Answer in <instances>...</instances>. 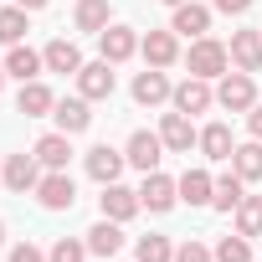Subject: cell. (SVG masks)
<instances>
[{
    "label": "cell",
    "mask_w": 262,
    "mask_h": 262,
    "mask_svg": "<svg viewBox=\"0 0 262 262\" xmlns=\"http://www.w3.org/2000/svg\"><path fill=\"white\" fill-rule=\"evenodd\" d=\"M185 62H190V77L216 82V77L231 67V52H226L216 36H195V41H190V52H185Z\"/></svg>",
    "instance_id": "obj_1"
},
{
    "label": "cell",
    "mask_w": 262,
    "mask_h": 262,
    "mask_svg": "<svg viewBox=\"0 0 262 262\" xmlns=\"http://www.w3.org/2000/svg\"><path fill=\"white\" fill-rule=\"evenodd\" d=\"M216 103H221L226 113H252V103H257V82H252V72H221V82H216Z\"/></svg>",
    "instance_id": "obj_2"
},
{
    "label": "cell",
    "mask_w": 262,
    "mask_h": 262,
    "mask_svg": "<svg viewBox=\"0 0 262 262\" xmlns=\"http://www.w3.org/2000/svg\"><path fill=\"white\" fill-rule=\"evenodd\" d=\"M175 201H180V180H170L165 170H149L144 185H139V206L155 211V216H165V211H175Z\"/></svg>",
    "instance_id": "obj_3"
},
{
    "label": "cell",
    "mask_w": 262,
    "mask_h": 262,
    "mask_svg": "<svg viewBox=\"0 0 262 262\" xmlns=\"http://www.w3.org/2000/svg\"><path fill=\"white\" fill-rule=\"evenodd\" d=\"M0 185H6L11 195H26L41 185V160L36 155H11L6 165H0Z\"/></svg>",
    "instance_id": "obj_4"
},
{
    "label": "cell",
    "mask_w": 262,
    "mask_h": 262,
    "mask_svg": "<svg viewBox=\"0 0 262 262\" xmlns=\"http://www.w3.org/2000/svg\"><path fill=\"white\" fill-rule=\"evenodd\" d=\"M170 103L180 108V113H211L216 108V88L206 82V77H185V82H175V93H170Z\"/></svg>",
    "instance_id": "obj_5"
},
{
    "label": "cell",
    "mask_w": 262,
    "mask_h": 262,
    "mask_svg": "<svg viewBox=\"0 0 262 262\" xmlns=\"http://www.w3.org/2000/svg\"><path fill=\"white\" fill-rule=\"evenodd\" d=\"M36 201H41L47 211H72V206H77V185H72V175H67V170H47L41 185H36Z\"/></svg>",
    "instance_id": "obj_6"
},
{
    "label": "cell",
    "mask_w": 262,
    "mask_h": 262,
    "mask_svg": "<svg viewBox=\"0 0 262 262\" xmlns=\"http://www.w3.org/2000/svg\"><path fill=\"white\" fill-rule=\"evenodd\" d=\"M123 155H128V165L134 170H160V160H165V139L160 134H149V128H134L128 134V144H123Z\"/></svg>",
    "instance_id": "obj_7"
},
{
    "label": "cell",
    "mask_w": 262,
    "mask_h": 262,
    "mask_svg": "<svg viewBox=\"0 0 262 262\" xmlns=\"http://www.w3.org/2000/svg\"><path fill=\"white\" fill-rule=\"evenodd\" d=\"M160 139H165V149H170V155H190V149H195V139H201V128L190 123V113H180V108H175V113H165V118H160Z\"/></svg>",
    "instance_id": "obj_8"
},
{
    "label": "cell",
    "mask_w": 262,
    "mask_h": 262,
    "mask_svg": "<svg viewBox=\"0 0 262 262\" xmlns=\"http://www.w3.org/2000/svg\"><path fill=\"white\" fill-rule=\"evenodd\" d=\"M98 206H103V216H108V221H118V226H123V221H134V216L144 211V206H139V190H128V185H118V180H113V185H103Z\"/></svg>",
    "instance_id": "obj_9"
},
{
    "label": "cell",
    "mask_w": 262,
    "mask_h": 262,
    "mask_svg": "<svg viewBox=\"0 0 262 262\" xmlns=\"http://www.w3.org/2000/svg\"><path fill=\"white\" fill-rule=\"evenodd\" d=\"M77 93L88 98V103H103V98H113V62H82V72H77Z\"/></svg>",
    "instance_id": "obj_10"
},
{
    "label": "cell",
    "mask_w": 262,
    "mask_h": 262,
    "mask_svg": "<svg viewBox=\"0 0 262 262\" xmlns=\"http://www.w3.org/2000/svg\"><path fill=\"white\" fill-rule=\"evenodd\" d=\"M139 57H144V67H175V57H180L175 31H144L139 36Z\"/></svg>",
    "instance_id": "obj_11"
},
{
    "label": "cell",
    "mask_w": 262,
    "mask_h": 262,
    "mask_svg": "<svg viewBox=\"0 0 262 262\" xmlns=\"http://www.w3.org/2000/svg\"><path fill=\"white\" fill-rule=\"evenodd\" d=\"M170 77H165V67H144L139 77H134V103L139 108H160V103H170Z\"/></svg>",
    "instance_id": "obj_12"
},
{
    "label": "cell",
    "mask_w": 262,
    "mask_h": 262,
    "mask_svg": "<svg viewBox=\"0 0 262 262\" xmlns=\"http://www.w3.org/2000/svg\"><path fill=\"white\" fill-rule=\"evenodd\" d=\"M170 31L175 36H206L211 31V6H201V0H185V6H175V16H170Z\"/></svg>",
    "instance_id": "obj_13"
},
{
    "label": "cell",
    "mask_w": 262,
    "mask_h": 262,
    "mask_svg": "<svg viewBox=\"0 0 262 262\" xmlns=\"http://www.w3.org/2000/svg\"><path fill=\"white\" fill-rule=\"evenodd\" d=\"M98 52H103V62H128V57H134L139 52V36H134V26H108L103 36H98Z\"/></svg>",
    "instance_id": "obj_14"
},
{
    "label": "cell",
    "mask_w": 262,
    "mask_h": 262,
    "mask_svg": "<svg viewBox=\"0 0 262 262\" xmlns=\"http://www.w3.org/2000/svg\"><path fill=\"white\" fill-rule=\"evenodd\" d=\"M52 118H57V128H62V134H82V128L93 123V103H88L82 93H77V98H57Z\"/></svg>",
    "instance_id": "obj_15"
},
{
    "label": "cell",
    "mask_w": 262,
    "mask_h": 262,
    "mask_svg": "<svg viewBox=\"0 0 262 262\" xmlns=\"http://www.w3.org/2000/svg\"><path fill=\"white\" fill-rule=\"evenodd\" d=\"M41 62H47V72H62V77H67V72H72V77L82 72V52H77V41H67V36L47 41V47H41Z\"/></svg>",
    "instance_id": "obj_16"
},
{
    "label": "cell",
    "mask_w": 262,
    "mask_h": 262,
    "mask_svg": "<svg viewBox=\"0 0 262 262\" xmlns=\"http://www.w3.org/2000/svg\"><path fill=\"white\" fill-rule=\"evenodd\" d=\"M123 165H128V155H123V149H108V144L88 149V175H93L98 185H113V180L123 175Z\"/></svg>",
    "instance_id": "obj_17"
},
{
    "label": "cell",
    "mask_w": 262,
    "mask_h": 262,
    "mask_svg": "<svg viewBox=\"0 0 262 262\" xmlns=\"http://www.w3.org/2000/svg\"><path fill=\"white\" fill-rule=\"evenodd\" d=\"M231 62L236 72H262V31H231Z\"/></svg>",
    "instance_id": "obj_18"
},
{
    "label": "cell",
    "mask_w": 262,
    "mask_h": 262,
    "mask_svg": "<svg viewBox=\"0 0 262 262\" xmlns=\"http://www.w3.org/2000/svg\"><path fill=\"white\" fill-rule=\"evenodd\" d=\"M36 160H41V170H67V160H72V134H41L36 139V149H31Z\"/></svg>",
    "instance_id": "obj_19"
},
{
    "label": "cell",
    "mask_w": 262,
    "mask_h": 262,
    "mask_svg": "<svg viewBox=\"0 0 262 262\" xmlns=\"http://www.w3.org/2000/svg\"><path fill=\"white\" fill-rule=\"evenodd\" d=\"M6 72H11L16 82H36V77L47 72V62H41V52H31L26 41H16V47L6 52Z\"/></svg>",
    "instance_id": "obj_20"
},
{
    "label": "cell",
    "mask_w": 262,
    "mask_h": 262,
    "mask_svg": "<svg viewBox=\"0 0 262 262\" xmlns=\"http://www.w3.org/2000/svg\"><path fill=\"white\" fill-rule=\"evenodd\" d=\"M72 26L88 31V36H103L113 26V11H108V0H77V11H72Z\"/></svg>",
    "instance_id": "obj_21"
},
{
    "label": "cell",
    "mask_w": 262,
    "mask_h": 262,
    "mask_svg": "<svg viewBox=\"0 0 262 262\" xmlns=\"http://www.w3.org/2000/svg\"><path fill=\"white\" fill-rule=\"evenodd\" d=\"M16 108L26 113V118H47L52 108H57V93L36 77V82H21V98H16Z\"/></svg>",
    "instance_id": "obj_22"
},
{
    "label": "cell",
    "mask_w": 262,
    "mask_h": 262,
    "mask_svg": "<svg viewBox=\"0 0 262 262\" xmlns=\"http://www.w3.org/2000/svg\"><path fill=\"white\" fill-rule=\"evenodd\" d=\"M195 149H201L206 160H231L236 139H231V128H226V123H206V128H201V139H195Z\"/></svg>",
    "instance_id": "obj_23"
},
{
    "label": "cell",
    "mask_w": 262,
    "mask_h": 262,
    "mask_svg": "<svg viewBox=\"0 0 262 262\" xmlns=\"http://www.w3.org/2000/svg\"><path fill=\"white\" fill-rule=\"evenodd\" d=\"M88 252H93V257H118V252H123V231H118V221L103 216V221L88 231Z\"/></svg>",
    "instance_id": "obj_24"
},
{
    "label": "cell",
    "mask_w": 262,
    "mask_h": 262,
    "mask_svg": "<svg viewBox=\"0 0 262 262\" xmlns=\"http://www.w3.org/2000/svg\"><path fill=\"white\" fill-rule=\"evenodd\" d=\"M211 195H216V180L206 170H185L180 175V201L185 206H211Z\"/></svg>",
    "instance_id": "obj_25"
},
{
    "label": "cell",
    "mask_w": 262,
    "mask_h": 262,
    "mask_svg": "<svg viewBox=\"0 0 262 262\" xmlns=\"http://www.w3.org/2000/svg\"><path fill=\"white\" fill-rule=\"evenodd\" d=\"M242 195H247V180H242V175H236V170H226V175H221V180H216V195H211V206H216V211H226V216H231V211H236V206H242Z\"/></svg>",
    "instance_id": "obj_26"
},
{
    "label": "cell",
    "mask_w": 262,
    "mask_h": 262,
    "mask_svg": "<svg viewBox=\"0 0 262 262\" xmlns=\"http://www.w3.org/2000/svg\"><path fill=\"white\" fill-rule=\"evenodd\" d=\"M231 170L252 185V180H262V139H252V144H236L231 149Z\"/></svg>",
    "instance_id": "obj_27"
},
{
    "label": "cell",
    "mask_w": 262,
    "mask_h": 262,
    "mask_svg": "<svg viewBox=\"0 0 262 262\" xmlns=\"http://www.w3.org/2000/svg\"><path fill=\"white\" fill-rule=\"evenodd\" d=\"M26 16L31 11H21V6H6V11H0V47H16V41H26Z\"/></svg>",
    "instance_id": "obj_28"
},
{
    "label": "cell",
    "mask_w": 262,
    "mask_h": 262,
    "mask_svg": "<svg viewBox=\"0 0 262 262\" xmlns=\"http://www.w3.org/2000/svg\"><path fill=\"white\" fill-rule=\"evenodd\" d=\"M134 257H139V262H175V247H170V236L149 231V236L134 242Z\"/></svg>",
    "instance_id": "obj_29"
},
{
    "label": "cell",
    "mask_w": 262,
    "mask_h": 262,
    "mask_svg": "<svg viewBox=\"0 0 262 262\" xmlns=\"http://www.w3.org/2000/svg\"><path fill=\"white\" fill-rule=\"evenodd\" d=\"M242 236H262V195H242V206L231 211Z\"/></svg>",
    "instance_id": "obj_30"
},
{
    "label": "cell",
    "mask_w": 262,
    "mask_h": 262,
    "mask_svg": "<svg viewBox=\"0 0 262 262\" xmlns=\"http://www.w3.org/2000/svg\"><path fill=\"white\" fill-rule=\"evenodd\" d=\"M211 252H216V262H252V236H242V231L236 236H221Z\"/></svg>",
    "instance_id": "obj_31"
},
{
    "label": "cell",
    "mask_w": 262,
    "mask_h": 262,
    "mask_svg": "<svg viewBox=\"0 0 262 262\" xmlns=\"http://www.w3.org/2000/svg\"><path fill=\"white\" fill-rule=\"evenodd\" d=\"M47 262H88V242H77V236H57L52 252H47Z\"/></svg>",
    "instance_id": "obj_32"
},
{
    "label": "cell",
    "mask_w": 262,
    "mask_h": 262,
    "mask_svg": "<svg viewBox=\"0 0 262 262\" xmlns=\"http://www.w3.org/2000/svg\"><path fill=\"white\" fill-rule=\"evenodd\" d=\"M175 262H216V252H211L206 242H195V236H190L185 247H175Z\"/></svg>",
    "instance_id": "obj_33"
},
{
    "label": "cell",
    "mask_w": 262,
    "mask_h": 262,
    "mask_svg": "<svg viewBox=\"0 0 262 262\" xmlns=\"http://www.w3.org/2000/svg\"><path fill=\"white\" fill-rule=\"evenodd\" d=\"M11 262H47V252H41L36 242H16V247H11Z\"/></svg>",
    "instance_id": "obj_34"
},
{
    "label": "cell",
    "mask_w": 262,
    "mask_h": 262,
    "mask_svg": "<svg viewBox=\"0 0 262 262\" xmlns=\"http://www.w3.org/2000/svg\"><path fill=\"white\" fill-rule=\"evenodd\" d=\"M211 11H221V16H247L252 0H211Z\"/></svg>",
    "instance_id": "obj_35"
},
{
    "label": "cell",
    "mask_w": 262,
    "mask_h": 262,
    "mask_svg": "<svg viewBox=\"0 0 262 262\" xmlns=\"http://www.w3.org/2000/svg\"><path fill=\"white\" fill-rule=\"evenodd\" d=\"M247 128H252V139H262V103H252V113H247Z\"/></svg>",
    "instance_id": "obj_36"
},
{
    "label": "cell",
    "mask_w": 262,
    "mask_h": 262,
    "mask_svg": "<svg viewBox=\"0 0 262 262\" xmlns=\"http://www.w3.org/2000/svg\"><path fill=\"white\" fill-rule=\"evenodd\" d=\"M21 11H47V0H16Z\"/></svg>",
    "instance_id": "obj_37"
},
{
    "label": "cell",
    "mask_w": 262,
    "mask_h": 262,
    "mask_svg": "<svg viewBox=\"0 0 262 262\" xmlns=\"http://www.w3.org/2000/svg\"><path fill=\"white\" fill-rule=\"evenodd\" d=\"M6 77H11V72H6V62H0V88H6Z\"/></svg>",
    "instance_id": "obj_38"
},
{
    "label": "cell",
    "mask_w": 262,
    "mask_h": 262,
    "mask_svg": "<svg viewBox=\"0 0 262 262\" xmlns=\"http://www.w3.org/2000/svg\"><path fill=\"white\" fill-rule=\"evenodd\" d=\"M0 247H6V221H0Z\"/></svg>",
    "instance_id": "obj_39"
},
{
    "label": "cell",
    "mask_w": 262,
    "mask_h": 262,
    "mask_svg": "<svg viewBox=\"0 0 262 262\" xmlns=\"http://www.w3.org/2000/svg\"><path fill=\"white\" fill-rule=\"evenodd\" d=\"M165 6H185V0H165Z\"/></svg>",
    "instance_id": "obj_40"
}]
</instances>
